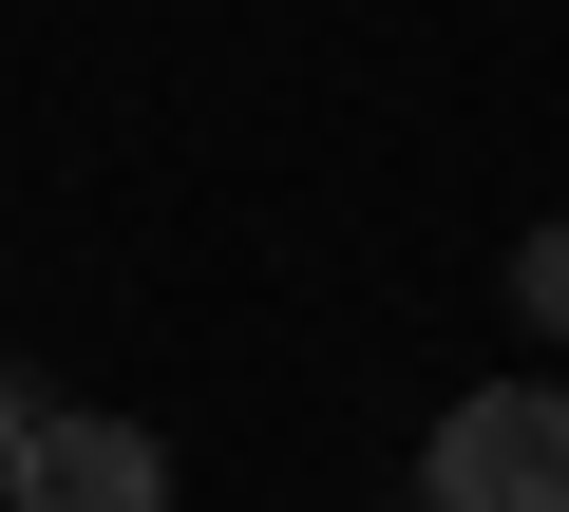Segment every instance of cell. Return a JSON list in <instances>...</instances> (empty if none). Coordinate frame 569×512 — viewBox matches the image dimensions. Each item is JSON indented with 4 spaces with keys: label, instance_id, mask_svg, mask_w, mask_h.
I'll use <instances>...</instances> for the list:
<instances>
[{
    "label": "cell",
    "instance_id": "6da1fadb",
    "mask_svg": "<svg viewBox=\"0 0 569 512\" xmlns=\"http://www.w3.org/2000/svg\"><path fill=\"white\" fill-rule=\"evenodd\" d=\"M418 512H569V399L550 380H475L418 436Z\"/></svg>",
    "mask_w": 569,
    "mask_h": 512
},
{
    "label": "cell",
    "instance_id": "7a4b0ae2",
    "mask_svg": "<svg viewBox=\"0 0 569 512\" xmlns=\"http://www.w3.org/2000/svg\"><path fill=\"white\" fill-rule=\"evenodd\" d=\"M0 493L20 512H171V455L133 418H39L20 455H0Z\"/></svg>",
    "mask_w": 569,
    "mask_h": 512
},
{
    "label": "cell",
    "instance_id": "3957f363",
    "mask_svg": "<svg viewBox=\"0 0 569 512\" xmlns=\"http://www.w3.org/2000/svg\"><path fill=\"white\" fill-rule=\"evenodd\" d=\"M512 304H531V323H550V342H569V209H550V228H531V247H512Z\"/></svg>",
    "mask_w": 569,
    "mask_h": 512
},
{
    "label": "cell",
    "instance_id": "277c9868",
    "mask_svg": "<svg viewBox=\"0 0 569 512\" xmlns=\"http://www.w3.org/2000/svg\"><path fill=\"white\" fill-rule=\"evenodd\" d=\"M20 436H39V418H20V380H0V455H20Z\"/></svg>",
    "mask_w": 569,
    "mask_h": 512
}]
</instances>
